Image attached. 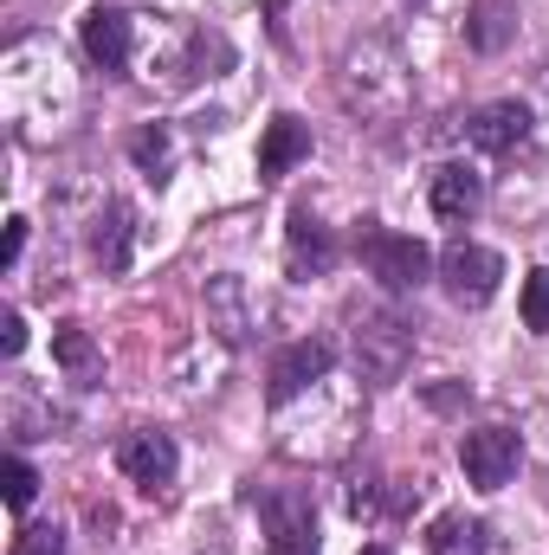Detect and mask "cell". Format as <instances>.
Segmentation results:
<instances>
[{
	"mask_svg": "<svg viewBox=\"0 0 549 555\" xmlns=\"http://www.w3.org/2000/svg\"><path fill=\"white\" fill-rule=\"evenodd\" d=\"M336 91H343V104H349L356 117H369V124L408 117V104H413L408 52H401L395 39H356V46L336 59Z\"/></svg>",
	"mask_w": 549,
	"mask_h": 555,
	"instance_id": "obj_1",
	"label": "cell"
},
{
	"mask_svg": "<svg viewBox=\"0 0 549 555\" xmlns=\"http://www.w3.org/2000/svg\"><path fill=\"white\" fill-rule=\"evenodd\" d=\"M349 356H356V375L388 388L401 382L413 362V317H401L395 304H375V310H356V330H349Z\"/></svg>",
	"mask_w": 549,
	"mask_h": 555,
	"instance_id": "obj_2",
	"label": "cell"
},
{
	"mask_svg": "<svg viewBox=\"0 0 549 555\" xmlns=\"http://www.w3.org/2000/svg\"><path fill=\"white\" fill-rule=\"evenodd\" d=\"M362 266H369V278L382 284V291H395V297H408V291H420L426 278H433V253L413 240V233H388V227H369L362 240Z\"/></svg>",
	"mask_w": 549,
	"mask_h": 555,
	"instance_id": "obj_3",
	"label": "cell"
},
{
	"mask_svg": "<svg viewBox=\"0 0 549 555\" xmlns=\"http://www.w3.org/2000/svg\"><path fill=\"white\" fill-rule=\"evenodd\" d=\"M439 284H446V297H452V304L478 310V304H491V297H498V284H505V259H498L491 246L452 240V246L439 253Z\"/></svg>",
	"mask_w": 549,
	"mask_h": 555,
	"instance_id": "obj_4",
	"label": "cell"
},
{
	"mask_svg": "<svg viewBox=\"0 0 549 555\" xmlns=\"http://www.w3.org/2000/svg\"><path fill=\"white\" fill-rule=\"evenodd\" d=\"M459 465L478 491H505L524 465V439L511 426H472V433H459Z\"/></svg>",
	"mask_w": 549,
	"mask_h": 555,
	"instance_id": "obj_5",
	"label": "cell"
},
{
	"mask_svg": "<svg viewBox=\"0 0 549 555\" xmlns=\"http://www.w3.org/2000/svg\"><path fill=\"white\" fill-rule=\"evenodd\" d=\"M259 524H266V550L272 555H317V511L304 491L278 485V491H259Z\"/></svg>",
	"mask_w": 549,
	"mask_h": 555,
	"instance_id": "obj_6",
	"label": "cell"
},
{
	"mask_svg": "<svg viewBox=\"0 0 549 555\" xmlns=\"http://www.w3.org/2000/svg\"><path fill=\"white\" fill-rule=\"evenodd\" d=\"M330 369H336V343H330V336H297L291 349H278V356H272L266 401H272V408L297 401V395H304V388H317Z\"/></svg>",
	"mask_w": 549,
	"mask_h": 555,
	"instance_id": "obj_7",
	"label": "cell"
},
{
	"mask_svg": "<svg viewBox=\"0 0 549 555\" xmlns=\"http://www.w3.org/2000/svg\"><path fill=\"white\" fill-rule=\"evenodd\" d=\"M117 465H124V478H130V485H142V491H162V485L175 478L181 452H175V439H168V433L137 426V433H124V446H117Z\"/></svg>",
	"mask_w": 549,
	"mask_h": 555,
	"instance_id": "obj_8",
	"label": "cell"
},
{
	"mask_svg": "<svg viewBox=\"0 0 549 555\" xmlns=\"http://www.w3.org/2000/svg\"><path fill=\"white\" fill-rule=\"evenodd\" d=\"M524 137H531V111H524L518 98H505V104H478V111L465 117V142L485 149V155H511Z\"/></svg>",
	"mask_w": 549,
	"mask_h": 555,
	"instance_id": "obj_9",
	"label": "cell"
},
{
	"mask_svg": "<svg viewBox=\"0 0 549 555\" xmlns=\"http://www.w3.org/2000/svg\"><path fill=\"white\" fill-rule=\"evenodd\" d=\"M426 201H433V214H439L446 227H465V220L485 207V181H478L465 162H446V168H433V181H426Z\"/></svg>",
	"mask_w": 549,
	"mask_h": 555,
	"instance_id": "obj_10",
	"label": "cell"
},
{
	"mask_svg": "<svg viewBox=\"0 0 549 555\" xmlns=\"http://www.w3.org/2000/svg\"><path fill=\"white\" fill-rule=\"evenodd\" d=\"M130 253H137V214H130L124 201H104L98 220H91V259H98L104 272H124Z\"/></svg>",
	"mask_w": 549,
	"mask_h": 555,
	"instance_id": "obj_11",
	"label": "cell"
},
{
	"mask_svg": "<svg viewBox=\"0 0 549 555\" xmlns=\"http://www.w3.org/2000/svg\"><path fill=\"white\" fill-rule=\"evenodd\" d=\"M284 259H291V272H297V278L330 272V266H336V240H330V227H323L310 207H297V214H291V240H284Z\"/></svg>",
	"mask_w": 549,
	"mask_h": 555,
	"instance_id": "obj_12",
	"label": "cell"
},
{
	"mask_svg": "<svg viewBox=\"0 0 549 555\" xmlns=\"http://www.w3.org/2000/svg\"><path fill=\"white\" fill-rule=\"evenodd\" d=\"M85 52H91L104 72H124V65H130V13L91 7V13H85Z\"/></svg>",
	"mask_w": 549,
	"mask_h": 555,
	"instance_id": "obj_13",
	"label": "cell"
},
{
	"mask_svg": "<svg viewBox=\"0 0 549 555\" xmlns=\"http://www.w3.org/2000/svg\"><path fill=\"white\" fill-rule=\"evenodd\" d=\"M304 155H310V124H297V117H272V124H266V142H259V175L278 181V175H291Z\"/></svg>",
	"mask_w": 549,
	"mask_h": 555,
	"instance_id": "obj_14",
	"label": "cell"
},
{
	"mask_svg": "<svg viewBox=\"0 0 549 555\" xmlns=\"http://www.w3.org/2000/svg\"><path fill=\"white\" fill-rule=\"evenodd\" d=\"M52 362H59L72 382H98V375H104V349H98L91 330H78V323H59V330H52Z\"/></svg>",
	"mask_w": 549,
	"mask_h": 555,
	"instance_id": "obj_15",
	"label": "cell"
},
{
	"mask_svg": "<svg viewBox=\"0 0 549 555\" xmlns=\"http://www.w3.org/2000/svg\"><path fill=\"white\" fill-rule=\"evenodd\" d=\"M491 543V530L478 524V517H465V511H446V517H433V530H426V550L433 555H485Z\"/></svg>",
	"mask_w": 549,
	"mask_h": 555,
	"instance_id": "obj_16",
	"label": "cell"
},
{
	"mask_svg": "<svg viewBox=\"0 0 549 555\" xmlns=\"http://www.w3.org/2000/svg\"><path fill=\"white\" fill-rule=\"evenodd\" d=\"M511 39H518V13H511L505 0H485V7L465 20V46H472V52H505Z\"/></svg>",
	"mask_w": 549,
	"mask_h": 555,
	"instance_id": "obj_17",
	"label": "cell"
},
{
	"mask_svg": "<svg viewBox=\"0 0 549 555\" xmlns=\"http://www.w3.org/2000/svg\"><path fill=\"white\" fill-rule=\"evenodd\" d=\"M168 155H175V142H168L162 124H142L137 137H130V162H137L142 175H155V181L168 175Z\"/></svg>",
	"mask_w": 549,
	"mask_h": 555,
	"instance_id": "obj_18",
	"label": "cell"
},
{
	"mask_svg": "<svg viewBox=\"0 0 549 555\" xmlns=\"http://www.w3.org/2000/svg\"><path fill=\"white\" fill-rule=\"evenodd\" d=\"M0 498H7V511H26V504L39 498V472H33L26 459H7V465H0Z\"/></svg>",
	"mask_w": 549,
	"mask_h": 555,
	"instance_id": "obj_19",
	"label": "cell"
},
{
	"mask_svg": "<svg viewBox=\"0 0 549 555\" xmlns=\"http://www.w3.org/2000/svg\"><path fill=\"white\" fill-rule=\"evenodd\" d=\"M524 323H531L537 336H549V272L524 278Z\"/></svg>",
	"mask_w": 549,
	"mask_h": 555,
	"instance_id": "obj_20",
	"label": "cell"
},
{
	"mask_svg": "<svg viewBox=\"0 0 549 555\" xmlns=\"http://www.w3.org/2000/svg\"><path fill=\"white\" fill-rule=\"evenodd\" d=\"M13 555H65V530H52V524H26V530L13 537Z\"/></svg>",
	"mask_w": 549,
	"mask_h": 555,
	"instance_id": "obj_21",
	"label": "cell"
},
{
	"mask_svg": "<svg viewBox=\"0 0 549 555\" xmlns=\"http://www.w3.org/2000/svg\"><path fill=\"white\" fill-rule=\"evenodd\" d=\"M382 511V478H349V517H375Z\"/></svg>",
	"mask_w": 549,
	"mask_h": 555,
	"instance_id": "obj_22",
	"label": "cell"
},
{
	"mask_svg": "<svg viewBox=\"0 0 549 555\" xmlns=\"http://www.w3.org/2000/svg\"><path fill=\"white\" fill-rule=\"evenodd\" d=\"M26 349V323H20V310H0V356L13 362Z\"/></svg>",
	"mask_w": 549,
	"mask_h": 555,
	"instance_id": "obj_23",
	"label": "cell"
},
{
	"mask_svg": "<svg viewBox=\"0 0 549 555\" xmlns=\"http://www.w3.org/2000/svg\"><path fill=\"white\" fill-rule=\"evenodd\" d=\"M20 253H26V220L13 214V220H7V246H0V266L13 272V266H20Z\"/></svg>",
	"mask_w": 549,
	"mask_h": 555,
	"instance_id": "obj_24",
	"label": "cell"
},
{
	"mask_svg": "<svg viewBox=\"0 0 549 555\" xmlns=\"http://www.w3.org/2000/svg\"><path fill=\"white\" fill-rule=\"evenodd\" d=\"M362 555H395V550H382V543H369V550H362Z\"/></svg>",
	"mask_w": 549,
	"mask_h": 555,
	"instance_id": "obj_25",
	"label": "cell"
},
{
	"mask_svg": "<svg viewBox=\"0 0 549 555\" xmlns=\"http://www.w3.org/2000/svg\"><path fill=\"white\" fill-rule=\"evenodd\" d=\"M408 7H420V0H408Z\"/></svg>",
	"mask_w": 549,
	"mask_h": 555,
	"instance_id": "obj_26",
	"label": "cell"
},
{
	"mask_svg": "<svg viewBox=\"0 0 549 555\" xmlns=\"http://www.w3.org/2000/svg\"><path fill=\"white\" fill-rule=\"evenodd\" d=\"M544 85H549V78H544Z\"/></svg>",
	"mask_w": 549,
	"mask_h": 555,
	"instance_id": "obj_27",
	"label": "cell"
}]
</instances>
